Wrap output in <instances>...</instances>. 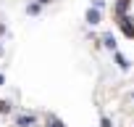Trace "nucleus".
<instances>
[{
    "label": "nucleus",
    "instance_id": "obj_2",
    "mask_svg": "<svg viewBox=\"0 0 134 127\" xmlns=\"http://www.w3.org/2000/svg\"><path fill=\"white\" fill-rule=\"evenodd\" d=\"M100 21H103V11H100V8H92V6H90V11H87V24L97 27Z\"/></svg>",
    "mask_w": 134,
    "mask_h": 127
},
{
    "label": "nucleus",
    "instance_id": "obj_6",
    "mask_svg": "<svg viewBox=\"0 0 134 127\" xmlns=\"http://www.w3.org/2000/svg\"><path fill=\"white\" fill-rule=\"evenodd\" d=\"M40 8H42L40 3H29V6H26V13H29V16H37V13H40Z\"/></svg>",
    "mask_w": 134,
    "mask_h": 127
},
{
    "label": "nucleus",
    "instance_id": "obj_9",
    "mask_svg": "<svg viewBox=\"0 0 134 127\" xmlns=\"http://www.w3.org/2000/svg\"><path fill=\"white\" fill-rule=\"evenodd\" d=\"M100 127H110V119H108V116H103V119H100Z\"/></svg>",
    "mask_w": 134,
    "mask_h": 127
},
{
    "label": "nucleus",
    "instance_id": "obj_8",
    "mask_svg": "<svg viewBox=\"0 0 134 127\" xmlns=\"http://www.w3.org/2000/svg\"><path fill=\"white\" fill-rule=\"evenodd\" d=\"M92 8H100V11H103V8H105V0H92Z\"/></svg>",
    "mask_w": 134,
    "mask_h": 127
},
{
    "label": "nucleus",
    "instance_id": "obj_5",
    "mask_svg": "<svg viewBox=\"0 0 134 127\" xmlns=\"http://www.w3.org/2000/svg\"><path fill=\"white\" fill-rule=\"evenodd\" d=\"M103 45H105V48H108V50H116V37H113V35H108V32H105V35H103Z\"/></svg>",
    "mask_w": 134,
    "mask_h": 127
},
{
    "label": "nucleus",
    "instance_id": "obj_4",
    "mask_svg": "<svg viewBox=\"0 0 134 127\" xmlns=\"http://www.w3.org/2000/svg\"><path fill=\"white\" fill-rule=\"evenodd\" d=\"M37 122V116H32V114H24V116H16V124L19 127H32Z\"/></svg>",
    "mask_w": 134,
    "mask_h": 127
},
{
    "label": "nucleus",
    "instance_id": "obj_3",
    "mask_svg": "<svg viewBox=\"0 0 134 127\" xmlns=\"http://www.w3.org/2000/svg\"><path fill=\"white\" fill-rule=\"evenodd\" d=\"M113 58H116V64H118V69H124V72L131 66V64H129V58H126L124 53H118V50H113Z\"/></svg>",
    "mask_w": 134,
    "mask_h": 127
},
{
    "label": "nucleus",
    "instance_id": "obj_1",
    "mask_svg": "<svg viewBox=\"0 0 134 127\" xmlns=\"http://www.w3.org/2000/svg\"><path fill=\"white\" fill-rule=\"evenodd\" d=\"M116 21H118V29L126 37H134V19L131 16H116Z\"/></svg>",
    "mask_w": 134,
    "mask_h": 127
},
{
    "label": "nucleus",
    "instance_id": "obj_7",
    "mask_svg": "<svg viewBox=\"0 0 134 127\" xmlns=\"http://www.w3.org/2000/svg\"><path fill=\"white\" fill-rule=\"evenodd\" d=\"M47 124H50V127H63V122H58V119H55V116H53V114H50V116H47Z\"/></svg>",
    "mask_w": 134,
    "mask_h": 127
}]
</instances>
